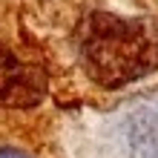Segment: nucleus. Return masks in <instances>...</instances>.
I'll return each mask as SVG.
<instances>
[{
    "mask_svg": "<svg viewBox=\"0 0 158 158\" xmlns=\"http://www.w3.org/2000/svg\"><path fill=\"white\" fill-rule=\"evenodd\" d=\"M78 52L95 83H132L158 69V20L92 12L78 29Z\"/></svg>",
    "mask_w": 158,
    "mask_h": 158,
    "instance_id": "obj_1",
    "label": "nucleus"
},
{
    "mask_svg": "<svg viewBox=\"0 0 158 158\" xmlns=\"http://www.w3.org/2000/svg\"><path fill=\"white\" fill-rule=\"evenodd\" d=\"M0 158H26V155L17 150H0Z\"/></svg>",
    "mask_w": 158,
    "mask_h": 158,
    "instance_id": "obj_4",
    "label": "nucleus"
},
{
    "mask_svg": "<svg viewBox=\"0 0 158 158\" xmlns=\"http://www.w3.org/2000/svg\"><path fill=\"white\" fill-rule=\"evenodd\" d=\"M132 144L138 158H158V112H138L132 124Z\"/></svg>",
    "mask_w": 158,
    "mask_h": 158,
    "instance_id": "obj_3",
    "label": "nucleus"
},
{
    "mask_svg": "<svg viewBox=\"0 0 158 158\" xmlns=\"http://www.w3.org/2000/svg\"><path fill=\"white\" fill-rule=\"evenodd\" d=\"M46 95L40 69L23 63L6 46H0V106H35Z\"/></svg>",
    "mask_w": 158,
    "mask_h": 158,
    "instance_id": "obj_2",
    "label": "nucleus"
}]
</instances>
